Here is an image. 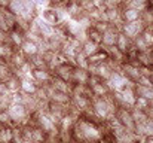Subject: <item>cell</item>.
<instances>
[{"label": "cell", "mask_w": 153, "mask_h": 143, "mask_svg": "<svg viewBox=\"0 0 153 143\" xmlns=\"http://www.w3.org/2000/svg\"><path fill=\"white\" fill-rule=\"evenodd\" d=\"M146 136H153V118H149L146 122Z\"/></svg>", "instance_id": "1f68e13d"}, {"label": "cell", "mask_w": 153, "mask_h": 143, "mask_svg": "<svg viewBox=\"0 0 153 143\" xmlns=\"http://www.w3.org/2000/svg\"><path fill=\"white\" fill-rule=\"evenodd\" d=\"M146 27L143 25V22L138 19V21H134V22H123L122 24V28H120V33H123L126 37L129 39H135L137 36H140L143 33Z\"/></svg>", "instance_id": "6da1fadb"}, {"label": "cell", "mask_w": 153, "mask_h": 143, "mask_svg": "<svg viewBox=\"0 0 153 143\" xmlns=\"http://www.w3.org/2000/svg\"><path fill=\"white\" fill-rule=\"evenodd\" d=\"M3 82L6 84L9 93H18V91H21V78L16 75V72H15L13 75H10V76H9L6 81H3Z\"/></svg>", "instance_id": "5bb4252c"}, {"label": "cell", "mask_w": 153, "mask_h": 143, "mask_svg": "<svg viewBox=\"0 0 153 143\" xmlns=\"http://www.w3.org/2000/svg\"><path fill=\"white\" fill-rule=\"evenodd\" d=\"M25 61H27V57H25V55H24V54L19 51V48H18V49H16V51L12 54V57L7 60V64H9L12 69L18 70V69H19V67H21V66H22Z\"/></svg>", "instance_id": "7c38bea8"}, {"label": "cell", "mask_w": 153, "mask_h": 143, "mask_svg": "<svg viewBox=\"0 0 153 143\" xmlns=\"http://www.w3.org/2000/svg\"><path fill=\"white\" fill-rule=\"evenodd\" d=\"M149 1H152V0H149Z\"/></svg>", "instance_id": "60d3db41"}, {"label": "cell", "mask_w": 153, "mask_h": 143, "mask_svg": "<svg viewBox=\"0 0 153 143\" xmlns=\"http://www.w3.org/2000/svg\"><path fill=\"white\" fill-rule=\"evenodd\" d=\"M97 7H104V0H92Z\"/></svg>", "instance_id": "d590c367"}, {"label": "cell", "mask_w": 153, "mask_h": 143, "mask_svg": "<svg viewBox=\"0 0 153 143\" xmlns=\"http://www.w3.org/2000/svg\"><path fill=\"white\" fill-rule=\"evenodd\" d=\"M132 107H135V109H140V110H149L150 109V101L147 100V98H144V97H135V101H134V106Z\"/></svg>", "instance_id": "cb8c5ba5"}, {"label": "cell", "mask_w": 153, "mask_h": 143, "mask_svg": "<svg viewBox=\"0 0 153 143\" xmlns=\"http://www.w3.org/2000/svg\"><path fill=\"white\" fill-rule=\"evenodd\" d=\"M141 143H153V136H144L141 139Z\"/></svg>", "instance_id": "e575fe53"}, {"label": "cell", "mask_w": 153, "mask_h": 143, "mask_svg": "<svg viewBox=\"0 0 153 143\" xmlns=\"http://www.w3.org/2000/svg\"><path fill=\"white\" fill-rule=\"evenodd\" d=\"M46 136H48V133L43 131L40 127H37V125L33 127V130H31V142L33 143H45Z\"/></svg>", "instance_id": "ac0fdd59"}, {"label": "cell", "mask_w": 153, "mask_h": 143, "mask_svg": "<svg viewBox=\"0 0 153 143\" xmlns=\"http://www.w3.org/2000/svg\"><path fill=\"white\" fill-rule=\"evenodd\" d=\"M137 61L140 66H153V60L152 55H150V51H143V52H138L137 51Z\"/></svg>", "instance_id": "44dd1931"}, {"label": "cell", "mask_w": 153, "mask_h": 143, "mask_svg": "<svg viewBox=\"0 0 153 143\" xmlns=\"http://www.w3.org/2000/svg\"><path fill=\"white\" fill-rule=\"evenodd\" d=\"M73 69L74 66L70 63H59L58 66H55V69L52 70L53 76H58L67 82H71V75H73Z\"/></svg>", "instance_id": "3957f363"}, {"label": "cell", "mask_w": 153, "mask_h": 143, "mask_svg": "<svg viewBox=\"0 0 153 143\" xmlns=\"http://www.w3.org/2000/svg\"><path fill=\"white\" fill-rule=\"evenodd\" d=\"M19 51L27 57V60L30 58V57H33V55H36V54H39V46H37V43H34V42H31V40H24L22 43H21V46H19Z\"/></svg>", "instance_id": "4fadbf2b"}, {"label": "cell", "mask_w": 153, "mask_h": 143, "mask_svg": "<svg viewBox=\"0 0 153 143\" xmlns=\"http://www.w3.org/2000/svg\"><path fill=\"white\" fill-rule=\"evenodd\" d=\"M70 104L73 107H76L77 110L83 112L86 109L91 107L92 104V98L86 97V95H76V94H71V98H70Z\"/></svg>", "instance_id": "277c9868"}, {"label": "cell", "mask_w": 153, "mask_h": 143, "mask_svg": "<svg viewBox=\"0 0 153 143\" xmlns=\"http://www.w3.org/2000/svg\"><path fill=\"white\" fill-rule=\"evenodd\" d=\"M147 115H149V118H153V101L150 103V109L147 110Z\"/></svg>", "instance_id": "8d00e7d4"}, {"label": "cell", "mask_w": 153, "mask_h": 143, "mask_svg": "<svg viewBox=\"0 0 153 143\" xmlns=\"http://www.w3.org/2000/svg\"><path fill=\"white\" fill-rule=\"evenodd\" d=\"M131 116H132L134 122H146L149 119V115H147L146 110H140V109H135V107L131 109Z\"/></svg>", "instance_id": "603a6c76"}, {"label": "cell", "mask_w": 153, "mask_h": 143, "mask_svg": "<svg viewBox=\"0 0 153 143\" xmlns=\"http://www.w3.org/2000/svg\"><path fill=\"white\" fill-rule=\"evenodd\" d=\"M140 15L141 12L134 9V7H129V6H123L120 7V18L123 22H134V21H138L140 19Z\"/></svg>", "instance_id": "8992f818"}, {"label": "cell", "mask_w": 153, "mask_h": 143, "mask_svg": "<svg viewBox=\"0 0 153 143\" xmlns=\"http://www.w3.org/2000/svg\"><path fill=\"white\" fill-rule=\"evenodd\" d=\"M70 98H71V94L61 93V91H53L49 100L56 101V103H62V104H70Z\"/></svg>", "instance_id": "7402d4cb"}, {"label": "cell", "mask_w": 153, "mask_h": 143, "mask_svg": "<svg viewBox=\"0 0 153 143\" xmlns=\"http://www.w3.org/2000/svg\"><path fill=\"white\" fill-rule=\"evenodd\" d=\"M7 94H10V93H9V90H7L6 84L0 81V98H1V97H4V95H7Z\"/></svg>", "instance_id": "d6a6232c"}, {"label": "cell", "mask_w": 153, "mask_h": 143, "mask_svg": "<svg viewBox=\"0 0 153 143\" xmlns=\"http://www.w3.org/2000/svg\"><path fill=\"white\" fill-rule=\"evenodd\" d=\"M134 93L135 95H138V97H144V98H147L150 103L153 101V90L152 88H147V87H141V85H134Z\"/></svg>", "instance_id": "d6986e66"}, {"label": "cell", "mask_w": 153, "mask_h": 143, "mask_svg": "<svg viewBox=\"0 0 153 143\" xmlns=\"http://www.w3.org/2000/svg\"><path fill=\"white\" fill-rule=\"evenodd\" d=\"M73 143H86V142H74V140H73Z\"/></svg>", "instance_id": "f35d334b"}, {"label": "cell", "mask_w": 153, "mask_h": 143, "mask_svg": "<svg viewBox=\"0 0 153 143\" xmlns=\"http://www.w3.org/2000/svg\"><path fill=\"white\" fill-rule=\"evenodd\" d=\"M89 87H91V91H92V95H94V97H105L108 93H111V91L107 88V85H105L104 81L97 82V84H92V85H89Z\"/></svg>", "instance_id": "2e32d148"}, {"label": "cell", "mask_w": 153, "mask_h": 143, "mask_svg": "<svg viewBox=\"0 0 153 143\" xmlns=\"http://www.w3.org/2000/svg\"><path fill=\"white\" fill-rule=\"evenodd\" d=\"M125 0H104V7L105 9H114V7H122Z\"/></svg>", "instance_id": "f1b7e54d"}, {"label": "cell", "mask_w": 153, "mask_h": 143, "mask_svg": "<svg viewBox=\"0 0 153 143\" xmlns=\"http://www.w3.org/2000/svg\"><path fill=\"white\" fill-rule=\"evenodd\" d=\"M98 48H100V45H97V43H94V42H91V40H86V42L82 43V52H83L86 57H89L91 54H94L95 51H98Z\"/></svg>", "instance_id": "d4e9b609"}, {"label": "cell", "mask_w": 153, "mask_h": 143, "mask_svg": "<svg viewBox=\"0 0 153 143\" xmlns=\"http://www.w3.org/2000/svg\"><path fill=\"white\" fill-rule=\"evenodd\" d=\"M88 79H89V72L86 69L74 66L73 75H71V84H86Z\"/></svg>", "instance_id": "30bf717a"}, {"label": "cell", "mask_w": 153, "mask_h": 143, "mask_svg": "<svg viewBox=\"0 0 153 143\" xmlns=\"http://www.w3.org/2000/svg\"><path fill=\"white\" fill-rule=\"evenodd\" d=\"M111 143H117V142H111Z\"/></svg>", "instance_id": "ab89813d"}, {"label": "cell", "mask_w": 153, "mask_h": 143, "mask_svg": "<svg viewBox=\"0 0 153 143\" xmlns=\"http://www.w3.org/2000/svg\"><path fill=\"white\" fill-rule=\"evenodd\" d=\"M52 87L55 91H61V93H67V94H71V87L73 84L71 82H67L58 76H52V81H51Z\"/></svg>", "instance_id": "9c48e42d"}, {"label": "cell", "mask_w": 153, "mask_h": 143, "mask_svg": "<svg viewBox=\"0 0 153 143\" xmlns=\"http://www.w3.org/2000/svg\"><path fill=\"white\" fill-rule=\"evenodd\" d=\"M52 73L49 69H33L31 70V75L30 78L37 84V85H45V84H49L52 81Z\"/></svg>", "instance_id": "7a4b0ae2"}, {"label": "cell", "mask_w": 153, "mask_h": 143, "mask_svg": "<svg viewBox=\"0 0 153 143\" xmlns=\"http://www.w3.org/2000/svg\"><path fill=\"white\" fill-rule=\"evenodd\" d=\"M114 46L117 48L119 51H122L123 54L129 52L131 49H135V48H134V42H132V39L126 37L123 33H119V34H117V37H116V45H114Z\"/></svg>", "instance_id": "52a82bcc"}, {"label": "cell", "mask_w": 153, "mask_h": 143, "mask_svg": "<svg viewBox=\"0 0 153 143\" xmlns=\"http://www.w3.org/2000/svg\"><path fill=\"white\" fill-rule=\"evenodd\" d=\"M120 73L129 81V82H135L140 76V72H138V67L131 64V63H122L120 66Z\"/></svg>", "instance_id": "5b68a950"}, {"label": "cell", "mask_w": 153, "mask_h": 143, "mask_svg": "<svg viewBox=\"0 0 153 143\" xmlns=\"http://www.w3.org/2000/svg\"><path fill=\"white\" fill-rule=\"evenodd\" d=\"M6 39H7V31H4V30L0 28V43L6 42Z\"/></svg>", "instance_id": "836d02e7"}, {"label": "cell", "mask_w": 153, "mask_h": 143, "mask_svg": "<svg viewBox=\"0 0 153 143\" xmlns=\"http://www.w3.org/2000/svg\"><path fill=\"white\" fill-rule=\"evenodd\" d=\"M86 37H88V40H91V42H94V43H97V45H101V37H102V33H100L95 27H89V28H86Z\"/></svg>", "instance_id": "ffe728a7"}, {"label": "cell", "mask_w": 153, "mask_h": 143, "mask_svg": "<svg viewBox=\"0 0 153 143\" xmlns=\"http://www.w3.org/2000/svg\"><path fill=\"white\" fill-rule=\"evenodd\" d=\"M6 9L9 12H12L13 15L21 16L22 12H24V3H22V0H9V4H7Z\"/></svg>", "instance_id": "e0dca14e"}, {"label": "cell", "mask_w": 153, "mask_h": 143, "mask_svg": "<svg viewBox=\"0 0 153 143\" xmlns=\"http://www.w3.org/2000/svg\"><path fill=\"white\" fill-rule=\"evenodd\" d=\"M92 27H95L100 33H104V31H107V30H108L110 24H108V22H105V21H97V22H94V24H92Z\"/></svg>", "instance_id": "4dcf8cb0"}, {"label": "cell", "mask_w": 153, "mask_h": 143, "mask_svg": "<svg viewBox=\"0 0 153 143\" xmlns=\"http://www.w3.org/2000/svg\"><path fill=\"white\" fill-rule=\"evenodd\" d=\"M119 33L116 31H111V30H107L102 33V37H101V46L104 48H110V46H114L116 45V37H117Z\"/></svg>", "instance_id": "9a60e30c"}, {"label": "cell", "mask_w": 153, "mask_h": 143, "mask_svg": "<svg viewBox=\"0 0 153 143\" xmlns=\"http://www.w3.org/2000/svg\"><path fill=\"white\" fill-rule=\"evenodd\" d=\"M0 124L1 125H12V119H10L7 110H0Z\"/></svg>", "instance_id": "f546056e"}, {"label": "cell", "mask_w": 153, "mask_h": 143, "mask_svg": "<svg viewBox=\"0 0 153 143\" xmlns=\"http://www.w3.org/2000/svg\"><path fill=\"white\" fill-rule=\"evenodd\" d=\"M39 90V85L31 78H21V93L24 94H36Z\"/></svg>", "instance_id": "8fae6325"}, {"label": "cell", "mask_w": 153, "mask_h": 143, "mask_svg": "<svg viewBox=\"0 0 153 143\" xmlns=\"http://www.w3.org/2000/svg\"><path fill=\"white\" fill-rule=\"evenodd\" d=\"M107 58H108V54H107L105 48H102L101 45H100L98 51H95L94 54H91V55L88 57V64H95V66H98V64L105 63Z\"/></svg>", "instance_id": "ba28073f"}, {"label": "cell", "mask_w": 153, "mask_h": 143, "mask_svg": "<svg viewBox=\"0 0 153 143\" xmlns=\"http://www.w3.org/2000/svg\"><path fill=\"white\" fill-rule=\"evenodd\" d=\"M150 78H152V81H153V66H152V73H150Z\"/></svg>", "instance_id": "74e56055"}, {"label": "cell", "mask_w": 153, "mask_h": 143, "mask_svg": "<svg viewBox=\"0 0 153 143\" xmlns=\"http://www.w3.org/2000/svg\"><path fill=\"white\" fill-rule=\"evenodd\" d=\"M143 37V40L146 42V45L149 48H153V27H147L143 30V33L140 34Z\"/></svg>", "instance_id": "4316f807"}, {"label": "cell", "mask_w": 153, "mask_h": 143, "mask_svg": "<svg viewBox=\"0 0 153 143\" xmlns=\"http://www.w3.org/2000/svg\"><path fill=\"white\" fill-rule=\"evenodd\" d=\"M74 66L76 67H82V69H88V57L82 51L74 55Z\"/></svg>", "instance_id": "484cf974"}, {"label": "cell", "mask_w": 153, "mask_h": 143, "mask_svg": "<svg viewBox=\"0 0 153 143\" xmlns=\"http://www.w3.org/2000/svg\"><path fill=\"white\" fill-rule=\"evenodd\" d=\"M135 84H137V85H141V87H147V88H152L153 87L152 78H150V76H143V75L138 76V79L135 81Z\"/></svg>", "instance_id": "83f0119b"}]
</instances>
